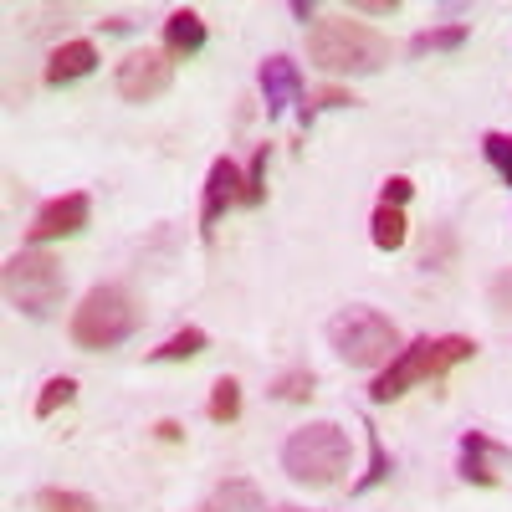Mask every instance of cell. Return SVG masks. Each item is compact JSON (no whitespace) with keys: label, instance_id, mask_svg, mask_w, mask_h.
I'll list each match as a JSON object with an SVG mask.
<instances>
[{"label":"cell","instance_id":"24","mask_svg":"<svg viewBox=\"0 0 512 512\" xmlns=\"http://www.w3.org/2000/svg\"><path fill=\"white\" fill-rule=\"evenodd\" d=\"M364 431H369V472L354 482V492H369V487H379L384 477H390V456H384V441H379V431H374V425H364Z\"/></svg>","mask_w":512,"mask_h":512},{"label":"cell","instance_id":"4","mask_svg":"<svg viewBox=\"0 0 512 512\" xmlns=\"http://www.w3.org/2000/svg\"><path fill=\"white\" fill-rule=\"evenodd\" d=\"M139 323H144V308L134 303V292L118 287V282H103V287H93V292L72 308L67 333H72L77 349L98 354V349H118L123 338H134Z\"/></svg>","mask_w":512,"mask_h":512},{"label":"cell","instance_id":"18","mask_svg":"<svg viewBox=\"0 0 512 512\" xmlns=\"http://www.w3.org/2000/svg\"><path fill=\"white\" fill-rule=\"evenodd\" d=\"M205 328H180V333H169L159 349H149V359L154 364H180V359H195V354H205Z\"/></svg>","mask_w":512,"mask_h":512},{"label":"cell","instance_id":"23","mask_svg":"<svg viewBox=\"0 0 512 512\" xmlns=\"http://www.w3.org/2000/svg\"><path fill=\"white\" fill-rule=\"evenodd\" d=\"M36 502L47 507V512H98V502L88 492H67V487H41Z\"/></svg>","mask_w":512,"mask_h":512},{"label":"cell","instance_id":"5","mask_svg":"<svg viewBox=\"0 0 512 512\" xmlns=\"http://www.w3.org/2000/svg\"><path fill=\"white\" fill-rule=\"evenodd\" d=\"M328 344H333V354L344 359L349 369H384L405 349L395 318H384L379 308H364V303H354V308L328 318Z\"/></svg>","mask_w":512,"mask_h":512},{"label":"cell","instance_id":"7","mask_svg":"<svg viewBox=\"0 0 512 512\" xmlns=\"http://www.w3.org/2000/svg\"><path fill=\"white\" fill-rule=\"evenodd\" d=\"M169 82H175V62H169L164 52L154 47H139V52H128L113 72V88L123 103H154L159 93H169Z\"/></svg>","mask_w":512,"mask_h":512},{"label":"cell","instance_id":"22","mask_svg":"<svg viewBox=\"0 0 512 512\" xmlns=\"http://www.w3.org/2000/svg\"><path fill=\"white\" fill-rule=\"evenodd\" d=\"M482 154H487V164L502 175V185H512V134H502V128H487V134H482Z\"/></svg>","mask_w":512,"mask_h":512},{"label":"cell","instance_id":"16","mask_svg":"<svg viewBox=\"0 0 512 512\" xmlns=\"http://www.w3.org/2000/svg\"><path fill=\"white\" fill-rule=\"evenodd\" d=\"M369 236L379 251H400L410 226H405V210L400 205H374V216H369Z\"/></svg>","mask_w":512,"mask_h":512},{"label":"cell","instance_id":"27","mask_svg":"<svg viewBox=\"0 0 512 512\" xmlns=\"http://www.w3.org/2000/svg\"><path fill=\"white\" fill-rule=\"evenodd\" d=\"M410 195H415V185H410L405 175H390V180L379 185V205H405Z\"/></svg>","mask_w":512,"mask_h":512},{"label":"cell","instance_id":"13","mask_svg":"<svg viewBox=\"0 0 512 512\" xmlns=\"http://www.w3.org/2000/svg\"><path fill=\"white\" fill-rule=\"evenodd\" d=\"M200 512H267V497H262V487L246 482V477H226V482L210 487Z\"/></svg>","mask_w":512,"mask_h":512},{"label":"cell","instance_id":"12","mask_svg":"<svg viewBox=\"0 0 512 512\" xmlns=\"http://www.w3.org/2000/svg\"><path fill=\"white\" fill-rule=\"evenodd\" d=\"M200 47H205V21H200V11H190V6L169 11V21H164V57H169V62H185V57H195Z\"/></svg>","mask_w":512,"mask_h":512},{"label":"cell","instance_id":"19","mask_svg":"<svg viewBox=\"0 0 512 512\" xmlns=\"http://www.w3.org/2000/svg\"><path fill=\"white\" fill-rule=\"evenodd\" d=\"M205 415L216 420V425H231V420L241 415V384H236L231 374H221L216 384H210V405H205Z\"/></svg>","mask_w":512,"mask_h":512},{"label":"cell","instance_id":"28","mask_svg":"<svg viewBox=\"0 0 512 512\" xmlns=\"http://www.w3.org/2000/svg\"><path fill=\"white\" fill-rule=\"evenodd\" d=\"M154 436H159L164 446H175V441H185V425H180V420H159V425H154Z\"/></svg>","mask_w":512,"mask_h":512},{"label":"cell","instance_id":"11","mask_svg":"<svg viewBox=\"0 0 512 512\" xmlns=\"http://www.w3.org/2000/svg\"><path fill=\"white\" fill-rule=\"evenodd\" d=\"M256 82H262V98H267V118H282L287 108H303V72H297V62L287 52L267 57L262 72H256Z\"/></svg>","mask_w":512,"mask_h":512},{"label":"cell","instance_id":"1","mask_svg":"<svg viewBox=\"0 0 512 512\" xmlns=\"http://www.w3.org/2000/svg\"><path fill=\"white\" fill-rule=\"evenodd\" d=\"M477 354V338H466V333H441V338H415V344H405L390 364L379 369V379L369 384V400L374 405H390L400 395H410L415 384H431V379H446L456 364H466Z\"/></svg>","mask_w":512,"mask_h":512},{"label":"cell","instance_id":"9","mask_svg":"<svg viewBox=\"0 0 512 512\" xmlns=\"http://www.w3.org/2000/svg\"><path fill=\"white\" fill-rule=\"evenodd\" d=\"M241 190H246V169H236V159H216L205 175V190H200V236H210L221 226V216L231 205H241Z\"/></svg>","mask_w":512,"mask_h":512},{"label":"cell","instance_id":"15","mask_svg":"<svg viewBox=\"0 0 512 512\" xmlns=\"http://www.w3.org/2000/svg\"><path fill=\"white\" fill-rule=\"evenodd\" d=\"M466 36H472V26L466 21H451V26H425L410 36V57H436V52H461Z\"/></svg>","mask_w":512,"mask_h":512},{"label":"cell","instance_id":"14","mask_svg":"<svg viewBox=\"0 0 512 512\" xmlns=\"http://www.w3.org/2000/svg\"><path fill=\"white\" fill-rule=\"evenodd\" d=\"M93 67H98V47H93V41H62V47L52 52V62H47V82H52V88H67V82L88 77Z\"/></svg>","mask_w":512,"mask_h":512},{"label":"cell","instance_id":"21","mask_svg":"<svg viewBox=\"0 0 512 512\" xmlns=\"http://www.w3.org/2000/svg\"><path fill=\"white\" fill-rule=\"evenodd\" d=\"M267 159H272V144H256V154L246 164V190H241V205L246 210H256V205L267 200Z\"/></svg>","mask_w":512,"mask_h":512},{"label":"cell","instance_id":"29","mask_svg":"<svg viewBox=\"0 0 512 512\" xmlns=\"http://www.w3.org/2000/svg\"><path fill=\"white\" fill-rule=\"evenodd\" d=\"M359 11H364V16H395V11H400V0H364Z\"/></svg>","mask_w":512,"mask_h":512},{"label":"cell","instance_id":"2","mask_svg":"<svg viewBox=\"0 0 512 512\" xmlns=\"http://www.w3.org/2000/svg\"><path fill=\"white\" fill-rule=\"evenodd\" d=\"M308 57L328 77H374L390 67V36L349 16H328L308 31Z\"/></svg>","mask_w":512,"mask_h":512},{"label":"cell","instance_id":"26","mask_svg":"<svg viewBox=\"0 0 512 512\" xmlns=\"http://www.w3.org/2000/svg\"><path fill=\"white\" fill-rule=\"evenodd\" d=\"M487 308L497 318H512V267H502L492 282H487Z\"/></svg>","mask_w":512,"mask_h":512},{"label":"cell","instance_id":"6","mask_svg":"<svg viewBox=\"0 0 512 512\" xmlns=\"http://www.w3.org/2000/svg\"><path fill=\"white\" fill-rule=\"evenodd\" d=\"M62 292H67V272L57 256L47 251H16L11 262H6V303L26 318H41V313H52L62 303Z\"/></svg>","mask_w":512,"mask_h":512},{"label":"cell","instance_id":"25","mask_svg":"<svg viewBox=\"0 0 512 512\" xmlns=\"http://www.w3.org/2000/svg\"><path fill=\"white\" fill-rule=\"evenodd\" d=\"M349 103H354V98H349L344 88H323V93H313V98H308L303 108H297V113H303V128H313V118H318L323 108H349Z\"/></svg>","mask_w":512,"mask_h":512},{"label":"cell","instance_id":"8","mask_svg":"<svg viewBox=\"0 0 512 512\" xmlns=\"http://www.w3.org/2000/svg\"><path fill=\"white\" fill-rule=\"evenodd\" d=\"M88 221H93V200L82 195V190H72V195H57V200H47V205L36 210V221L26 226V241L31 246H47V241L77 236Z\"/></svg>","mask_w":512,"mask_h":512},{"label":"cell","instance_id":"10","mask_svg":"<svg viewBox=\"0 0 512 512\" xmlns=\"http://www.w3.org/2000/svg\"><path fill=\"white\" fill-rule=\"evenodd\" d=\"M507 461L512 451L482 431H466L461 436V482H472V487H497L502 472H507Z\"/></svg>","mask_w":512,"mask_h":512},{"label":"cell","instance_id":"3","mask_svg":"<svg viewBox=\"0 0 512 512\" xmlns=\"http://www.w3.org/2000/svg\"><path fill=\"white\" fill-rule=\"evenodd\" d=\"M349 461H354L349 431L333 425V420L297 425V431L287 436V446H282V472L297 487H333L338 477L349 472Z\"/></svg>","mask_w":512,"mask_h":512},{"label":"cell","instance_id":"20","mask_svg":"<svg viewBox=\"0 0 512 512\" xmlns=\"http://www.w3.org/2000/svg\"><path fill=\"white\" fill-rule=\"evenodd\" d=\"M72 400H77V379L72 374H52L47 384H41V395H36V420H52Z\"/></svg>","mask_w":512,"mask_h":512},{"label":"cell","instance_id":"17","mask_svg":"<svg viewBox=\"0 0 512 512\" xmlns=\"http://www.w3.org/2000/svg\"><path fill=\"white\" fill-rule=\"evenodd\" d=\"M313 390H318V374H313L308 364L282 369V374L267 384V395H272V400H282V405H303V400H313Z\"/></svg>","mask_w":512,"mask_h":512}]
</instances>
